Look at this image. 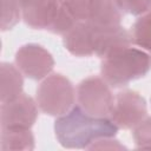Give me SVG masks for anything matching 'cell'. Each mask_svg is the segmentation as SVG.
<instances>
[{"label": "cell", "instance_id": "6da1fadb", "mask_svg": "<svg viewBox=\"0 0 151 151\" xmlns=\"http://www.w3.org/2000/svg\"><path fill=\"white\" fill-rule=\"evenodd\" d=\"M59 144L66 149H87L104 137H114L118 127L110 118H96L85 113L78 105L54 122Z\"/></svg>", "mask_w": 151, "mask_h": 151}, {"label": "cell", "instance_id": "7a4b0ae2", "mask_svg": "<svg viewBox=\"0 0 151 151\" xmlns=\"http://www.w3.org/2000/svg\"><path fill=\"white\" fill-rule=\"evenodd\" d=\"M151 70V54L139 47L130 46L103 59L101 78L111 87H123L143 78Z\"/></svg>", "mask_w": 151, "mask_h": 151}, {"label": "cell", "instance_id": "3957f363", "mask_svg": "<svg viewBox=\"0 0 151 151\" xmlns=\"http://www.w3.org/2000/svg\"><path fill=\"white\" fill-rule=\"evenodd\" d=\"M76 98L73 84L60 73L47 76L38 86L35 94L39 110L53 117H60L72 110Z\"/></svg>", "mask_w": 151, "mask_h": 151}, {"label": "cell", "instance_id": "277c9868", "mask_svg": "<svg viewBox=\"0 0 151 151\" xmlns=\"http://www.w3.org/2000/svg\"><path fill=\"white\" fill-rule=\"evenodd\" d=\"M78 106L96 118H110L114 105L111 86L101 77H88L81 80L76 90Z\"/></svg>", "mask_w": 151, "mask_h": 151}, {"label": "cell", "instance_id": "5b68a950", "mask_svg": "<svg viewBox=\"0 0 151 151\" xmlns=\"http://www.w3.org/2000/svg\"><path fill=\"white\" fill-rule=\"evenodd\" d=\"M147 114V106L144 97L138 92L125 90L117 93L110 119L118 129H134Z\"/></svg>", "mask_w": 151, "mask_h": 151}, {"label": "cell", "instance_id": "8992f818", "mask_svg": "<svg viewBox=\"0 0 151 151\" xmlns=\"http://www.w3.org/2000/svg\"><path fill=\"white\" fill-rule=\"evenodd\" d=\"M15 66L29 79L41 80L52 72L54 59L52 54L38 44H26L15 53Z\"/></svg>", "mask_w": 151, "mask_h": 151}, {"label": "cell", "instance_id": "52a82bcc", "mask_svg": "<svg viewBox=\"0 0 151 151\" xmlns=\"http://www.w3.org/2000/svg\"><path fill=\"white\" fill-rule=\"evenodd\" d=\"M38 104L29 96L21 93L13 100L1 103V127H32L38 118Z\"/></svg>", "mask_w": 151, "mask_h": 151}, {"label": "cell", "instance_id": "ba28073f", "mask_svg": "<svg viewBox=\"0 0 151 151\" xmlns=\"http://www.w3.org/2000/svg\"><path fill=\"white\" fill-rule=\"evenodd\" d=\"M92 25V24H91ZM93 27L94 54L100 58L110 57L130 46H133L131 32L122 25L96 26Z\"/></svg>", "mask_w": 151, "mask_h": 151}, {"label": "cell", "instance_id": "9c48e42d", "mask_svg": "<svg viewBox=\"0 0 151 151\" xmlns=\"http://www.w3.org/2000/svg\"><path fill=\"white\" fill-rule=\"evenodd\" d=\"M65 48L76 57H91L94 54L93 27L88 21H77V24L64 34Z\"/></svg>", "mask_w": 151, "mask_h": 151}, {"label": "cell", "instance_id": "30bf717a", "mask_svg": "<svg viewBox=\"0 0 151 151\" xmlns=\"http://www.w3.org/2000/svg\"><path fill=\"white\" fill-rule=\"evenodd\" d=\"M123 14L118 0H93L87 21L96 26L120 25Z\"/></svg>", "mask_w": 151, "mask_h": 151}, {"label": "cell", "instance_id": "8fae6325", "mask_svg": "<svg viewBox=\"0 0 151 151\" xmlns=\"http://www.w3.org/2000/svg\"><path fill=\"white\" fill-rule=\"evenodd\" d=\"M20 70L9 64V63H1L0 66V99L1 103H6L9 100L15 99L22 93L24 86V78Z\"/></svg>", "mask_w": 151, "mask_h": 151}, {"label": "cell", "instance_id": "7c38bea8", "mask_svg": "<svg viewBox=\"0 0 151 151\" xmlns=\"http://www.w3.org/2000/svg\"><path fill=\"white\" fill-rule=\"evenodd\" d=\"M1 150H32L34 149V136L29 127H2Z\"/></svg>", "mask_w": 151, "mask_h": 151}, {"label": "cell", "instance_id": "4fadbf2b", "mask_svg": "<svg viewBox=\"0 0 151 151\" xmlns=\"http://www.w3.org/2000/svg\"><path fill=\"white\" fill-rule=\"evenodd\" d=\"M133 45L151 54V11L142 14L132 25Z\"/></svg>", "mask_w": 151, "mask_h": 151}, {"label": "cell", "instance_id": "5bb4252c", "mask_svg": "<svg viewBox=\"0 0 151 151\" xmlns=\"http://www.w3.org/2000/svg\"><path fill=\"white\" fill-rule=\"evenodd\" d=\"M22 18V7L18 0H1V29H12Z\"/></svg>", "mask_w": 151, "mask_h": 151}, {"label": "cell", "instance_id": "9a60e30c", "mask_svg": "<svg viewBox=\"0 0 151 151\" xmlns=\"http://www.w3.org/2000/svg\"><path fill=\"white\" fill-rule=\"evenodd\" d=\"M133 140L137 149L151 150V117L144 118L133 129Z\"/></svg>", "mask_w": 151, "mask_h": 151}, {"label": "cell", "instance_id": "2e32d148", "mask_svg": "<svg viewBox=\"0 0 151 151\" xmlns=\"http://www.w3.org/2000/svg\"><path fill=\"white\" fill-rule=\"evenodd\" d=\"M77 21H87L93 0H63Z\"/></svg>", "mask_w": 151, "mask_h": 151}, {"label": "cell", "instance_id": "e0dca14e", "mask_svg": "<svg viewBox=\"0 0 151 151\" xmlns=\"http://www.w3.org/2000/svg\"><path fill=\"white\" fill-rule=\"evenodd\" d=\"M124 13L139 17L151 11V0H118Z\"/></svg>", "mask_w": 151, "mask_h": 151}, {"label": "cell", "instance_id": "ac0fdd59", "mask_svg": "<svg viewBox=\"0 0 151 151\" xmlns=\"http://www.w3.org/2000/svg\"><path fill=\"white\" fill-rule=\"evenodd\" d=\"M87 149L88 150H117V149L119 150V149H125V146L122 145L118 140L113 139V137H104L93 142Z\"/></svg>", "mask_w": 151, "mask_h": 151}, {"label": "cell", "instance_id": "d6986e66", "mask_svg": "<svg viewBox=\"0 0 151 151\" xmlns=\"http://www.w3.org/2000/svg\"><path fill=\"white\" fill-rule=\"evenodd\" d=\"M18 1L20 2V5H21V7L24 8L25 6H27L28 4H31V2L33 1V0H18Z\"/></svg>", "mask_w": 151, "mask_h": 151}]
</instances>
